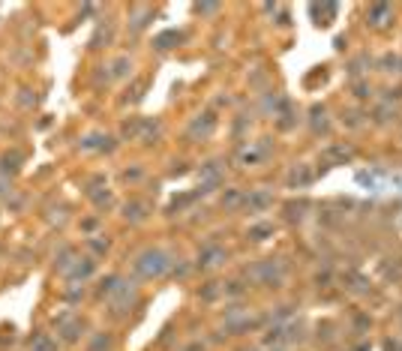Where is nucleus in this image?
<instances>
[{
  "mask_svg": "<svg viewBox=\"0 0 402 351\" xmlns=\"http://www.w3.org/2000/svg\"><path fill=\"white\" fill-rule=\"evenodd\" d=\"M31 351H54V340L48 333H36L31 340Z\"/></svg>",
  "mask_w": 402,
  "mask_h": 351,
  "instance_id": "nucleus-4",
  "label": "nucleus"
},
{
  "mask_svg": "<svg viewBox=\"0 0 402 351\" xmlns=\"http://www.w3.org/2000/svg\"><path fill=\"white\" fill-rule=\"evenodd\" d=\"M81 330H84L81 318H76L73 312H63L61 318H57V336H61L63 342H78L81 340Z\"/></svg>",
  "mask_w": 402,
  "mask_h": 351,
  "instance_id": "nucleus-1",
  "label": "nucleus"
},
{
  "mask_svg": "<svg viewBox=\"0 0 402 351\" xmlns=\"http://www.w3.org/2000/svg\"><path fill=\"white\" fill-rule=\"evenodd\" d=\"M165 265H168V261H165V255L160 250H148L145 255L138 258L135 268H138V273H145V276H160L165 270Z\"/></svg>",
  "mask_w": 402,
  "mask_h": 351,
  "instance_id": "nucleus-2",
  "label": "nucleus"
},
{
  "mask_svg": "<svg viewBox=\"0 0 402 351\" xmlns=\"http://www.w3.org/2000/svg\"><path fill=\"white\" fill-rule=\"evenodd\" d=\"M220 258H225L222 250H210V253L205 255V261H198V265H201V268H217V265H220Z\"/></svg>",
  "mask_w": 402,
  "mask_h": 351,
  "instance_id": "nucleus-5",
  "label": "nucleus"
},
{
  "mask_svg": "<svg viewBox=\"0 0 402 351\" xmlns=\"http://www.w3.org/2000/svg\"><path fill=\"white\" fill-rule=\"evenodd\" d=\"M88 351H114V340H111L108 333H96Z\"/></svg>",
  "mask_w": 402,
  "mask_h": 351,
  "instance_id": "nucleus-3",
  "label": "nucleus"
},
{
  "mask_svg": "<svg viewBox=\"0 0 402 351\" xmlns=\"http://www.w3.org/2000/svg\"><path fill=\"white\" fill-rule=\"evenodd\" d=\"M240 351H255V348H240Z\"/></svg>",
  "mask_w": 402,
  "mask_h": 351,
  "instance_id": "nucleus-6",
  "label": "nucleus"
}]
</instances>
